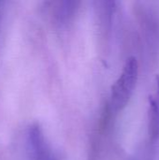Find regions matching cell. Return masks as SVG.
I'll return each mask as SVG.
<instances>
[{"label": "cell", "instance_id": "3957f363", "mask_svg": "<svg viewBox=\"0 0 159 160\" xmlns=\"http://www.w3.org/2000/svg\"><path fill=\"white\" fill-rule=\"evenodd\" d=\"M148 133L152 142L159 139V76L156 78L155 89L149 96Z\"/></svg>", "mask_w": 159, "mask_h": 160}, {"label": "cell", "instance_id": "6da1fadb", "mask_svg": "<svg viewBox=\"0 0 159 160\" xmlns=\"http://www.w3.org/2000/svg\"><path fill=\"white\" fill-rule=\"evenodd\" d=\"M139 79V62L131 55L123 66L119 77L111 89V106L113 111L119 112L127 107L133 96Z\"/></svg>", "mask_w": 159, "mask_h": 160}, {"label": "cell", "instance_id": "7a4b0ae2", "mask_svg": "<svg viewBox=\"0 0 159 160\" xmlns=\"http://www.w3.org/2000/svg\"><path fill=\"white\" fill-rule=\"evenodd\" d=\"M26 146L30 160H56L41 128L37 124L27 130Z\"/></svg>", "mask_w": 159, "mask_h": 160}]
</instances>
